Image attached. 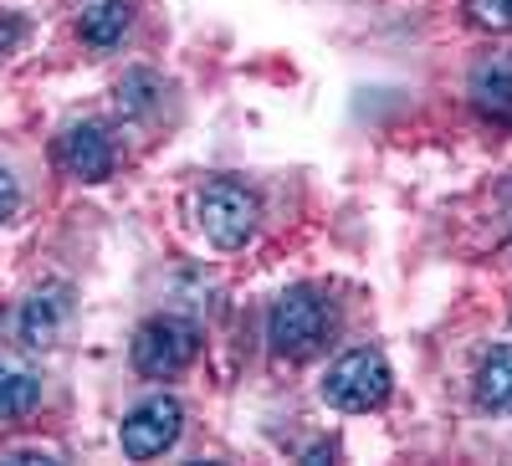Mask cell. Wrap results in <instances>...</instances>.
Instances as JSON below:
<instances>
[{
  "mask_svg": "<svg viewBox=\"0 0 512 466\" xmlns=\"http://www.w3.org/2000/svg\"><path fill=\"white\" fill-rule=\"evenodd\" d=\"M333 328H338L333 298H323L318 287H287L282 298L272 303V313H267V344H272L277 359L303 364V359H313L328 344Z\"/></svg>",
  "mask_w": 512,
  "mask_h": 466,
  "instance_id": "cell-1",
  "label": "cell"
},
{
  "mask_svg": "<svg viewBox=\"0 0 512 466\" xmlns=\"http://www.w3.org/2000/svg\"><path fill=\"white\" fill-rule=\"evenodd\" d=\"M195 226L210 246L241 251L256 236V226H262V200H256V190L241 185V180H210L195 195Z\"/></svg>",
  "mask_w": 512,
  "mask_h": 466,
  "instance_id": "cell-2",
  "label": "cell"
},
{
  "mask_svg": "<svg viewBox=\"0 0 512 466\" xmlns=\"http://www.w3.org/2000/svg\"><path fill=\"white\" fill-rule=\"evenodd\" d=\"M195 354H200V323L180 313H159L139 323L134 344H128V359L144 379H175L180 369L195 364Z\"/></svg>",
  "mask_w": 512,
  "mask_h": 466,
  "instance_id": "cell-3",
  "label": "cell"
},
{
  "mask_svg": "<svg viewBox=\"0 0 512 466\" xmlns=\"http://www.w3.org/2000/svg\"><path fill=\"white\" fill-rule=\"evenodd\" d=\"M390 390H395V374H390V364H384L379 349H349L323 374V400L333 410H349V415L379 410L384 400H390Z\"/></svg>",
  "mask_w": 512,
  "mask_h": 466,
  "instance_id": "cell-4",
  "label": "cell"
},
{
  "mask_svg": "<svg viewBox=\"0 0 512 466\" xmlns=\"http://www.w3.org/2000/svg\"><path fill=\"white\" fill-rule=\"evenodd\" d=\"M180 431H185V405L175 395H149L144 405H134L123 415L118 446H123V456H134V461H154V456H164L169 446L180 441Z\"/></svg>",
  "mask_w": 512,
  "mask_h": 466,
  "instance_id": "cell-5",
  "label": "cell"
},
{
  "mask_svg": "<svg viewBox=\"0 0 512 466\" xmlns=\"http://www.w3.org/2000/svg\"><path fill=\"white\" fill-rule=\"evenodd\" d=\"M52 154L62 164V175H72L82 185H103L113 175V164H118V149H113L103 123H67V129L57 134Z\"/></svg>",
  "mask_w": 512,
  "mask_h": 466,
  "instance_id": "cell-6",
  "label": "cell"
},
{
  "mask_svg": "<svg viewBox=\"0 0 512 466\" xmlns=\"http://www.w3.org/2000/svg\"><path fill=\"white\" fill-rule=\"evenodd\" d=\"M67 318H72V287H67V282L36 287L31 298H26V308H21V344H31V349L57 344L62 328H67Z\"/></svg>",
  "mask_w": 512,
  "mask_h": 466,
  "instance_id": "cell-7",
  "label": "cell"
},
{
  "mask_svg": "<svg viewBox=\"0 0 512 466\" xmlns=\"http://www.w3.org/2000/svg\"><path fill=\"white\" fill-rule=\"evenodd\" d=\"M128 31H134V0H82L77 6V36L88 52H118Z\"/></svg>",
  "mask_w": 512,
  "mask_h": 466,
  "instance_id": "cell-8",
  "label": "cell"
},
{
  "mask_svg": "<svg viewBox=\"0 0 512 466\" xmlns=\"http://www.w3.org/2000/svg\"><path fill=\"white\" fill-rule=\"evenodd\" d=\"M472 103H477L482 118L512 123V52L487 57V62L472 72Z\"/></svg>",
  "mask_w": 512,
  "mask_h": 466,
  "instance_id": "cell-9",
  "label": "cell"
},
{
  "mask_svg": "<svg viewBox=\"0 0 512 466\" xmlns=\"http://www.w3.org/2000/svg\"><path fill=\"white\" fill-rule=\"evenodd\" d=\"M472 395H477L482 410H507V405H512V344H497V349L477 364Z\"/></svg>",
  "mask_w": 512,
  "mask_h": 466,
  "instance_id": "cell-10",
  "label": "cell"
},
{
  "mask_svg": "<svg viewBox=\"0 0 512 466\" xmlns=\"http://www.w3.org/2000/svg\"><path fill=\"white\" fill-rule=\"evenodd\" d=\"M159 98H164V82H159L149 67H134V72L118 82V113H123V118H144V113H154Z\"/></svg>",
  "mask_w": 512,
  "mask_h": 466,
  "instance_id": "cell-11",
  "label": "cell"
},
{
  "mask_svg": "<svg viewBox=\"0 0 512 466\" xmlns=\"http://www.w3.org/2000/svg\"><path fill=\"white\" fill-rule=\"evenodd\" d=\"M41 405V379L26 369H0V420H21Z\"/></svg>",
  "mask_w": 512,
  "mask_h": 466,
  "instance_id": "cell-12",
  "label": "cell"
},
{
  "mask_svg": "<svg viewBox=\"0 0 512 466\" xmlns=\"http://www.w3.org/2000/svg\"><path fill=\"white\" fill-rule=\"evenodd\" d=\"M466 21L477 31H512V0H466Z\"/></svg>",
  "mask_w": 512,
  "mask_h": 466,
  "instance_id": "cell-13",
  "label": "cell"
},
{
  "mask_svg": "<svg viewBox=\"0 0 512 466\" xmlns=\"http://www.w3.org/2000/svg\"><path fill=\"white\" fill-rule=\"evenodd\" d=\"M16 205H21V185H16L11 169L0 164V226H6V221L16 216Z\"/></svg>",
  "mask_w": 512,
  "mask_h": 466,
  "instance_id": "cell-14",
  "label": "cell"
},
{
  "mask_svg": "<svg viewBox=\"0 0 512 466\" xmlns=\"http://www.w3.org/2000/svg\"><path fill=\"white\" fill-rule=\"evenodd\" d=\"M21 36H26V21H21L16 11H0V57L16 52V47H21Z\"/></svg>",
  "mask_w": 512,
  "mask_h": 466,
  "instance_id": "cell-15",
  "label": "cell"
}]
</instances>
